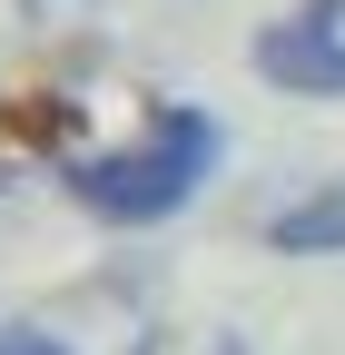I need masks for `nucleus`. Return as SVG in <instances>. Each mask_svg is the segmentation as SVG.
<instances>
[{
	"instance_id": "f257e3e1",
	"label": "nucleus",
	"mask_w": 345,
	"mask_h": 355,
	"mask_svg": "<svg viewBox=\"0 0 345 355\" xmlns=\"http://www.w3.org/2000/svg\"><path fill=\"white\" fill-rule=\"evenodd\" d=\"M227 148V128L188 109V99H148V128L128 148H89V158H60V188L109 217V227H158V217H178L197 188H207V168H218Z\"/></svg>"
},
{
	"instance_id": "39448f33",
	"label": "nucleus",
	"mask_w": 345,
	"mask_h": 355,
	"mask_svg": "<svg viewBox=\"0 0 345 355\" xmlns=\"http://www.w3.org/2000/svg\"><path fill=\"white\" fill-rule=\"evenodd\" d=\"M79 10H89V0H20V20H39V30H50V20H79Z\"/></svg>"
},
{
	"instance_id": "423d86ee",
	"label": "nucleus",
	"mask_w": 345,
	"mask_h": 355,
	"mask_svg": "<svg viewBox=\"0 0 345 355\" xmlns=\"http://www.w3.org/2000/svg\"><path fill=\"white\" fill-rule=\"evenodd\" d=\"M207 355H247V345H237V336H207Z\"/></svg>"
},
{
	"instance_id": "20e7f679",
	"label": "nucleus",
	"mask_w": 345,
	"mask_h": 355,
	"mask_svg": "<svg viewBox=\"0 0 345 355\" xmlns=\"http://www.w3.org/2000/svg\"><path fill=\"white\" fill-rule=\"evenodd\" d=\"M0 355H69V345L39 336V326H0Z\"/></svg>"
},
{
	"instance_id": "7ed1b4c3",
	"label": "nucleus",
	"mask_w": 345,
	"mask_h": 355,
	"mask_svg": "<svg viewBox=\"0 0 345 355\" xmlns=\"http://www.w3.org/2000/svg\"><path fill=\"white\" fill-rule=\"evenodd\" d=\"M267 247L276 257H345V178H326V188H306L296 207H276Z\"/></svg>"
},
{
	"instance_id": "f03ea898",
	"label": "nucleus",
	"mask_w": 345,
	"mask_h": 355,
	"mask_svg": "<svg viewBox=\"0 0 345 355\" xmlns=\"http://www.w3.org/2000/svg\"><path fill=\"white\" fill-rule=\"evenodd\" d=\"M247 60L286 99H345V0H296V10H276Z\"/></svg>"
}]
</instances>
